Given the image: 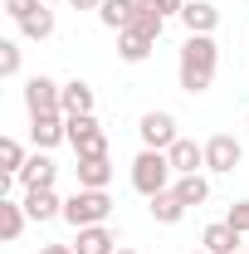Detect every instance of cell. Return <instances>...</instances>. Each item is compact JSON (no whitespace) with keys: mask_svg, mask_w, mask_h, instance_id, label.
<instances>
[{"mask_svg":"<svg viewBox=\"0 0 249 254\" xmlns=\"http://www.w3.org/2000/svg\"><path fill=\"white\" fill-rule=\"evenodd\" d=\"M39 254H78L73 245H39Z\"/></svg>","mask_w":249,"mask_h":254,"instance_id":"cell-28","label":"cell"},{"mask_svg":"<svg viewBox=\"0 0 249 254\" xmlns=\"http://www.w3.org/2000/svg\"><path fill=\"white\" fill-rule=\"evenodd\" d=\"M73 176H78V186H88V190H108V181H113V161H108V157H78Z\"/></svg>","mask_w":249,"mask_h":254,"instance_id":"cell-15","label":"cell"},{"mask_svg":"<svg viewBox=\"0 0 249 254\" xmlns=\"http://www.w3.org/2000/svg\"><path fill=\"white\" fill-rule=\"evenodd\" d=\"M30 142H34V152H54L59 142H68V118L63 113H34L30 118Z\"/></svg>","mask_w":249,"mask_h":254,"instance_id":"cell-7","label":"cell"},{"mask_svg":"<svg viewBox=\"0 0 249 254\" xmlns=\"http://www.w3.org/2000/svg\"><path fill=\"white\" fill-rule=\"evenodd\" d=\"M118 254H137V250H118Z\"/></svg>","mask_w":249,"mask_h":254,"instance_id":"cell-31","label":"cell"},{"mask_svg":"<svg viewBox=\"0 0 249 254\" xmlns=\"http://www.w3.org/2000/svg\"><path fill=\"white\" fill-rule=\"evenodd\" d=\"M220 73V44L215 34H186L181 44V59H176V83L186 93H205Z\"/></svg>","mask_w":249,"mask_h":254,"instance_id":"cell-1","label":"cell"},{"mask_svg":"<svg viewBox=\"0 0 249 254\" xmlns=\"http://www.w3.org/2000/svg\"><path fill=\"white\" fill-rule=\"evenodd\" d=\"M176 186V171H171V157L166 152H152V147H142L137 157H132V190L137 195H161V190Z\"/></svg>","mask_w":249,"mask_h":254,"instance_id":"cell-2","label":"cell"},{"mask_svg":"<svg viewBox=\"0 0 249 254\" xmlns=\"http://www.w3.org/2000/svg\"><path fill=\"white\" fill-rule=\"evenodd\" d=\"M137 137H142V147H152V152H171V142H176L181 132H176V118H171V113L152 108V113H142Z\"/></svg>","mask_w":249,"mask_h":254,"instance_id":"cell-5","label":"cell"},{"mask_svg":"<svg viewBox=\"0 0 249 254\" xmlns=\"http://www.w3.org/2000/svg\"><path fill=\"white\" fill-rule=\"evenodd\" d=\"M34 10H44V0H5V15L20 25V20H30Z\"/></svg>","mask_w":249,"mask_h":254,"instance_id":"cell-25","label":"cell"},{"mask_svg":"<svg viewBox=\"0 0 249 254\" xmlns=\"http://www.w3.org/2000/svg\"><path fill=\"white\" fill-rule=\"evenodd\" d=\"M240 240H245V235L230 220H215V225L200 230V250H210V254H240Z\"/></svg>","mask_w":249,"mask_h":254,"instance_id":"cell-11","label":"cell"},{"mask_svg":"<svg viewBox=\"0 0 249 254\" xmlns=\"http://www.w3.org/2000/svg\"><path fill=\"white\" fill-rule=\"evenodd\" d=\"M108 215H113V195H108V190L78 186L63 200V220L73 225V230H83V225H108Z\"/></svg>","mask_w":249,"mask_h":254,"instance_id":"cell-3","label":"cell"},{"mask_svg":"<svg viewBox=\"0 0 249 254\" xmlns=\"http://www.w3.org/2000/svg\"><path fill=\"white\" fill-rule=\"evenodd\" d=\"M0 73H5V78L20 73V44H15V39H0Z\"/></svg>","mask_w":249,"mask_h":254,"instance_id":"cell-24","label":"cell"},{"mask_svg":"<svg viewBox=\"0 0 249 254\" xmlns=\"http://www.w3.org/2000/svg\"><path fill=\"white\" fill-rule=\"evenodd\" d=\"M25 142L20 137H0V171H10V176H20V166H25Z\"/></svg>","mask_w":249,"mask_h":254,"instance_id":"cell-23","label":"cell"},{"mask_svg":"<svg viewBox=\"0 0 249 254\" xmlns=\"http://www.w3.org/2000/svg\"><path fill=\"white\" fill-rule=\"evenodd\" d=\"M73 250L78 254H118V235H113L108 225H83V230L73 235Z\"/></svg>","mask_w":249,"mask_h":254,"instance_id":"cell-13","label":"cell"},{"mask_svg":"<svg viewBox=\"0 0 249 254\" xmlns=\"http://www.w3.org/2000/svg\"><path fill=\"white\" fill-rule=\"evenodd\" d=\"M181 25H186V34H215L220 10L210 5V0H186V10H181Z\"/></svg>","mask_w":249,"mask_h":254,"instance_id":"cell-14","label":"cell"},{"mask_svg":"<svg viewBox=\"0 0 249 254\" xmlns=\"http://www.w3.org/2000/svg\"><path fill=\"white\" fill-rule=\"evenodd\" d=\"M93 83H83V78H68L63 83V118H88L93 113Z\"/></svg>","mask_w":249,"mask_h":254,"instance_id":"cell-16","label":"cell"},{"mask_svg":"<svg viewBox=\"0 0 249 254\" xmlns=\"http://www.w3.org/2000/svg\"><path fill=\"white\" fill-rule=\"evenodd\" d=\"M225 220L235 225V230H240V235H249V200H235V205H230V215H225Z\"/></svg>","mask_w":249,"mask_h":254,"instance_id":"cell-27","label":"cell"},{"mask_svg":"<svg viewBox=\"0 0 249 254\" xmlns=\"http://www.w3.org/2000/svg\"><path fill=\"white\" fill-rule=\"evenodd\" d=\"M20 34L25 39H49L54 34V5H44V10H34L30 20H20Z\"/></svg>","mask_w":249,"mask_h":254,"instance_id":"cell-22","label":"cell"},{"mask_svg":"<svg viewBox=\"0 0 249 254\" xmlns=\"http://www.w3.org/2000/svg\"><path fill=\"white\" fill-rule=\"evenodd\" d=\"M245 127H249V113H245Z\"/></svg>","mask_w":249,"mask_h":254,"instance_id":"cell-33","label":"cell"},{"mask_svg":"<svg viewBox=\"0 0 249 254\" xmlns=\"http://www.w3.org/2000/svg\"><path fill=\"white\" fill-rule=\"evenodd\" d=\"M54 176H59V166H54V157H49V152H34V157L20 166V186H25V190L54 186Z\"/></svg>","mask_w":249,"mask_h":254,"instance_id":"cell-10","label":"cell"},{"mask_svg":"<svg viewBox=\"0 0 249 254\" xmlns=\"http://www.w3.org/2000/svg\"><path fill=\"white\" fill-rule=\"evenodd\" d=\"M147 210H152L156 225H181V220H186V205H181V195H176V190L152 195V200H147Z\"/></svg>","mask_w":249,"mask_h":254,"instance_id":"cell-19","label":"cell"},{"mask_svg":"<svg viewBox=\"0 0 249 254\" xmlns=\"http://www.w3.org/2000/svg\"><path fill=\"white\" fill-rule=\"evenodd\" d=\"M73 10H103V0H68Z\"/></svg>","mask_w":249,"mask_h":254,"instance_id":"cell-29","label":"cell"},{"mask_svg":"<svg viewBox=\"0 0 249 254\" xmlns=\"http://www.w3.org/2000/svg\"><path fill=\"white\" fill-rule=\"evenodd\" d=\"M166 157H171V171H176V176H195V171H205V142L176 137Z\"/></svg>","mask_w":249,"mask_h":254,"instance_id":"cell-9","label":"cell"},{"mask_svg":"<svg viewBox=\"0 0 249 254\" xmlns=\"http://www.w3.org/2000/svg\"><path fill=\"white\" fill-rule=\"evenodd\" d=\"M25 200H10V195H0V240L5 245H15L20 235H25Z\"/></svg>","mask_w":249,"mask_h":254,"instance_id":"cell-18","label":"cell"},{"mask_svg":"<svg viewBox=\"0 0 249 254\" xmlns=\"http://www.w3.org/2000/svg\"><path fill=\"white\" fill-rule=\"evenodd\" d=\"M152 49H156L152 34H142V30H118V59H123V64H147Z\"/></svg>","mask_w":249,"mask_h":254,"instance_id":"cell-17","label":"cell"},{"mask_svg":"<svg viewBox=\"0 0 249 254\" xmlns=\"http://www.w3.org/2000/svg\"><path fill=\"white\" fill-rule=\"evenodd\" d=\"M240 254H249V250H240Z\"/></svg>","mask_w":249,"mask_h":254,"instance_id":"cell-34","label":"cell"},{"mask_svg":"<svg viewBox=\"0 0 249 254\" xmlns=\"http://www.w3.org/2000/svg\"><path fill=\"white\" fill-rule=\"evenodd\" d=\"M68 147L78 157H108V132L98 127V118H68Z\"/></svg>","mask_w":249,"mask_h":254,"instance_id":"cell-4","label":"cell"},{"mask_svg":"<svg viewBox=\"0 0 249 254\" xmlns=\"http://www.w3.org/2000/svg\"><path fill=\"white\" fill-rule=\"evenodd\" d=\"M25 108H30V118L34 113H63V83L34 73L30 83H25Z\"/></svg>","mask_w":249,"mask_h":254,"instance_id":"cell-8","label":"cell"},{"mask_svg":"<svg viewBox=\"0 0 249 254\" xmlns=\"http://www.w3.org/2000/svg\"><path fill=\"white\" fill-rule=\"evenodd\" d=\"M25 215H30L34 225H44V220H54V215H63L59 190H54V186H44V190H25Z\"/></svg>","mask_w":249,"mask_h":254,"instance_id":"cell-12","label":"cell"},{"mask_svg":"<svg viewBox=\"0 0 249 254\" xmlns=\"http://www.w3.org/2000/svg\"><path fill=\"white\" fill-rule=\"evenodd\" d=\"M142 10H152V15H161V20H171V15H181L186 10V0H137Z\"/></svg>","mask_w":249,"mask_h":254,"instance_id":"cell-26","label":"cell"},{"mask_svg":"<svg viewBox=\"0 0 249 254\" xmlns=\"http://www.w3.org/2000/svg\"><path fill=\"white\" fill-rule=\"evenodd\" d=\"M190 254H210V250H190Z\"/></svg>","mask_w":249,"mask_h":254,"instance_id":"cell-30","label":"cell"},{"mask_svg":"<svg viewBox=\"0 0 249 254\" xmlns=\"http://www.w3.org/2000/svg\"><path fill=\"white\" fill-rule=\"evenodd\" d=\"M44 5H59V0H44Z\"/></svg>","mask_w":249,"mask_h":254,"instance_id":"cell-32","label":"cell"},{"mask_svg":"<svg viewBox=\"0 0 249 254\" xmlns=\"http://www.w3.org/2000/svg\"><path fill=\"white\" fill-rule=\"evenodd\" d=\"M132 15H137V0H103V10H98V20L108 30H127Z\"/></svg>","mask_w":249,"mask_h":254,"instance_id":"cell-21","label":"cell"},{"mask_svg":"<svg viewBox=\"0 0 249 254\" xmlns=\"http://www.w3.org/2000/svg\"><path fill=\"white\" fill-rule=\"evenodd\" d=\"M176 195H181V205H205V200H210V181H205V176H200V171H195V176H176Z\"/></svg>","mask_w":249,"mask_h":254,"instance_id":"cell-20","label":"cell"},{"mask_svg":"<svg viewBox=\"0 0 249 254\" xmlns=\"http://www.w3.org/2000/svg\"><path fill=\"white\" fill-rule=\"evenodd\" d=\"M240 161H245V147H240V137H235V132H215V137L205 142V171L225 176V171H235Z\"/></svg>","mask_w":249,"mask_h":254,"instance_id":"cell-6","label":"cell"}]
</instances>
